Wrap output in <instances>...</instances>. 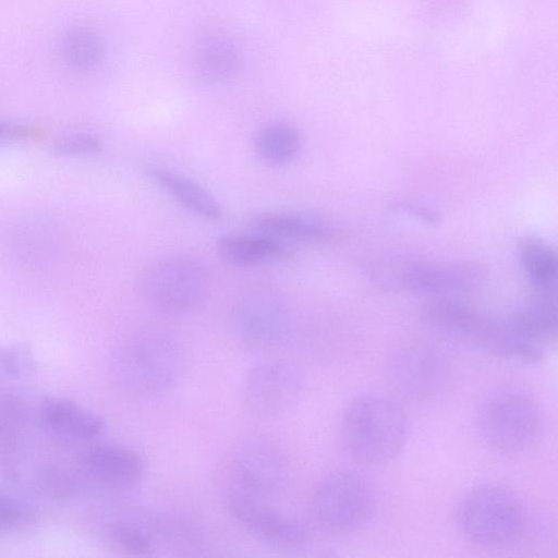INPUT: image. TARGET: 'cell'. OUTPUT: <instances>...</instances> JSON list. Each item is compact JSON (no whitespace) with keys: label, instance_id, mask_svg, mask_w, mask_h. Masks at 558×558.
Returning a JSON list of instances; mask_svg holds the SVG:
<instances>
[{"label":"cell","instance_id":"1","mask_svg":"<svg viewBox=\"0 0 558 558\" xmlns=\"http://www.w3.org/2000/svg\"><path fill=\"white\" fill-rule=\"evenodd\" d=\"M340 435L351 459L363 465H379L392 460L404 446L408 417L391 398L365 395L345 409Z\"/></svg>","mask_w":558,"mask_h":558},{"label":"cell","instance_id":"2","mask_svg":"<svg viewBox=\"0 0 558 558\" xmlns=\"http://www.w3.org/2000/svg\"><path fill=\"white\" fill-rule=\"evenodd\" d=\"M120 384L140 397L171 390L185 374L186 353L171 336L146 332L128 341L114 363Z\"/></svg>","mask_w":558,"mask_h":558},{"label":"cell","instance_id":"3","mask_svg":"<svg viewBox=\"0 0 558 558\" xmlns=\"http://www.w3.org/2000/svg\"><path fill=\"white\" fill-rule=\"evenodd\" d=\"M459 525L473 543L484 547H505L517 542L525 529V512L520 499L498 484L471 490L459 509Z\"/></svg>","mask_w":558,"mask_h":558},{"label":"cell","instance_id":"4","mask_svg":"<svg viewBox=\"0 0 558 558\" xmlns=\"http://www.w3.org/2000/svg\"><path fill=\"white\" fill-rule=\"evenodd\" d=\"M312 508L322 529L347 535L369 521L375 509V495L364 476L351 470H340L318 484Z\"/></svg>","mask_w":558,"mask_h":558},{"label":"cell","instance_id":"5","mask_svg":"<svg viewBox=\"0 0 558 558\" xmlns=\"http://www.w3.org/2000/svg\"><path fill=\"white\" fill-rule=\"evenodd\" d=\"M476 427L493 449L513 453L529 448L541 429V414L535 401L519 391H501L481 405Z\"/></svg>","mask_w":558,"mask_h":558},{"label":"cell","instance_id":"6","mask_svg":"<svg viewBox=\"0 0 558 558\" xmlns=\"http://www.w3.org/2000/svg\"><path fill=\"white\" fill-rule=\"evenodd\" d=\"M424 314L439 331L496 356L513 360L519 352L520 340L508 322L490 318L463 303L440 298L427 304Z\"/></svg>","mask_w":558,"mask_h":558},{"label":"cell","instance_id":"7","mask_svg":"<svg viewBox=\"0 0 558 558\" xmlns=\"http://www.w3.org/2000/svg\"><path fill=\"white\" fill-rule=\"evenodd\" d=\"M148 302L169 313H186L204 300L208 279L202 265L186 257H169L148 266L140 281Z\"/></svg>","mask_w":558,"mask_h":558},{"label":"cell","instance_id":"8","mask_svg":"<svg viewBox=\"0 0 558 558\" xmlns=\"http://www.w3.org/2000/svg\"><path fill=\"white\" fill-rule=\"evenodd\" d=\"M227 487L270 499L278 495L289 478V463L277 441L256 435L238 446L229 464Z\"/></svg>","mask_w":558,"mask_h":558},{"label":"cell","instance_id":"9","mask_svg":"<svg viewBox=\"0 0 558 558\" xmlns=\"http://www.w3.org/2000/svg\"><path fill=\"white\" fill-rule=\"evenodd\" d=\"M451 363L439 349L429 345L404 348L389 359L386 378L401 397L426 402L445 392L451 380Z\"/></svg>","mask_w":558,"mask_h":558},{"label":"cell","instance_id":"10","mask_svg":"<svg viewBox=\"0 0 558 558\" xmlns=\"http://www.w3.org/2000/svg\"><path fill=\"white\" fill-rule=\"evenodd\" d=\"M304 391L305 377L295 364L266 361L247 373L243 401L251 415L274 418L291 412L302 400Z\"/></svg>","mask_w":558,"mask_h":558},{"label":"cell","instance_id":"11","mask_svg":"<svg viewBox=\"0 0 558 558\" xmlns=\"http://www.w3.org/2000/svg\"><path fill=\"white\" fill-rule=\"evenodd\" d=\"M269 500L236 488L226 489L228 511L245 531L275 546H301L306 539L302 524L276 509Z\"/></svg>","mask_w":558,"mask_h":558},{"label":"cell","instance_id":"12","mask_svg":"<svg viewBox=\"0 0 558 558\" xmlns=\"http://www.w3.org/2000/svg\"><path fill=\"white\" fill-rule=\"evenodd\" d=\"M388 279L398 288L418 293H465L480 287L484 269L471 262L407 260L392 267Z\"/></svg>","mask_w":558,"mask_h":558},{"label":"cell","instance_id":"13","mask_svg":"<svg viewBox=\"0 0 558 558\" xmlns=\"http://www.w3.org/2000/svg\"><path fill=\"white\" fill-rule=\"evenodd\" d=\"M233 330L241 342L257 349L281 344L289 336L291 316L277 295L253 293L242 299L232 315Z\"/></svg>","mask_w":558,"mask_h":558},{"label":"cell","instance_id":"14","mask_svg":"<svg viewBox=\"0 0 558 558\" xmlns=\"http://www.w3.org/2000/svg\"><path fill=\"white\" fill-rule=\"evenodd\" d=\"M41 427L50 435L70 441H87L104 429V420L76 401L49 397L39 408Z\"/></svg>","mask_w":558,"mask_h":558},{"label":"cell","instance_id":"15","mask_svg":"<svg viewBox=\"0 0 558 558\" xmlns=\"http://www.w3.org/2000/svg\"><path fill=\"white\" fill-rule=\"evenodd\" d=\"M84 465L88 475L99 485L110 489H126L141 481L144 464L132 449L117 444H99L85 454Z\"/></svg>","mask_w":558,"mask_h":558},{"label":"cell","instance_id":"16","mask_svg":"<svg viewBox=\"0 0 558 558\" xmlns=\"http://www.w3.org/2000/svg\"><path fill=\"white\" fill-rule=\"evenodd\" d=\"M251 225L272 238L296 241L325 242L337 235V231L327 221L306 214L263 213L252 217Z\"/></svg>","mask_w":558,"mask_h":558},{"label":"cell","instance_id":"17","mask_svg":"<svg viewBox=\"0 0 558 558\" xmlns=\"http://www.w3.org/2000/svg\"><path fill=\"white\" fill-rule=\"evenodd\" d=\"M524 339L543 347L556 337V291H535L530 301L508 320Z\"/></svg>","mask_w":558,"mask_h":558},{"label":"cell","instance_id":"18","mask_svg":"<svg viewBox=\"0 0 558 558\" xmlns=\"http://www.w3.org/2000/svg\"><path fill=\"white\" fill-rule=\"evenodd\" d=\"M240 54L229 39L220 36L203 39L193 52L192 68L203 83L219 84L240 69Z\"/></svg>","mask_w":558,"mask_h":558},{"label":"cell","instance_id":"19","mask_svg":"<svg viewBox=\"0 0 558 558\" xmlns=\"http://www.w3.org/2000/svg\"><path fill=\"white\" fill-rule=\"evenodd\" d=\"M147 174L193 213L219 221L222 209L215 196L197 182L163 168L148 167Z\"/></svg>","mask_w":558,"mask_h":558},{"label":"cell","instance_id":"20","mask_svg":"<svg viewBox=\"0 0 558 558\" xmlns=\"http://www.w3.org/2000/svg\"><path fill=\"white\" fill-rule=\"evenodd\" d=\"M219 255L234 266H253L287 255L288 250L267 234H226L218 239Z\"/></svg>","mask_w":558,"mask_h":558},{"label":"cell","instance_id":"21","mask_svg":"<svg viewBox=\"0 0 558 558\" xmlns=\"http://www.w3.org/2000/svg\"><path fill=\"white\" fill-rule=\"evenodd\" d=\"M519 264L535 291H556L557 255L545 240L526 235L517 245Z\"/></svg>","mask_w":558,"mask_h":558},{"label":"cell","instance_id":"22","mask_svg":"<svg viewBox=\"0 0 558 558\" xmlns=\"http://www.w3.org/2000/svg\"><path fill=\"white\" fill-rule=\"evenodd\" d=\"M106 56L102 38L85 27L69 29L61 41L64 64L76 73H88L100 66Z\"/></svg>","mask_w":558,"mask_h":558},{"label":"cell","instance_id":"23","mask_svg":"<svg viewBox=\"0 0 558 558\" xmlns=\"http://www.w3.org/2000/svg\"><path fill=\"white\" fill-rule=\"evenodd\" d=\"M254 147L262 160L283 166L295 159L301 148L299 132L287 123H270L254 136Z\"/></svg>","mask_w":558,"mask_h":558},{"label":"cell","instance_id":"24","mask_svg":"<svg viewBox=\"0 0 558 558\" xmlns=\"http://www.w3.org/2000/svg\"><path fill=\"white\" fill-rule=\"evenodd\" d=\"M54 150L65 157L86 156L99 153L101 143L89 134H73L60 138L56 143Z\"/></svg>","mask_w":558,"mask_h":558},{"label":"cell","instance_id":"25","mask_svg":"<svg viewBox=\"0 0 558 558\" xmlns=\"http://www.w3.org/2000/svg\"><path fill=\"white\" fill-rule=\"evenodd\" d=\"M40 135L41 131L31 125L0 122V142L22 141Z\"/></svg>","mask_w":558,"mask_h":558},{"label":"cell","instance_id":"26","mask_svg":"<svg viewBox=\"0 0 558 558\" xmlns=\"http://www.w3.org/2000/svg\"><path fill=\"white\" fill-rule=\"evenodd\" d=\"M23 520V511L9 497L0 495V530L16 525Z\"/></svg>","mask_w":558,"mask_h":558}]
</instances>
